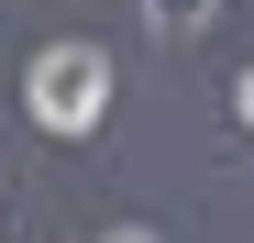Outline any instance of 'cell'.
Instances as JSON below:
<instances>
[{"instance_id":"cell-1","label":"cell","mask_w":254,"mask_h":243,"mask_svg":"<svg viewBox=\"0 0 254 243\" xmlns=\"http://www.w3.org/2000/svg\"><path fill=\"white\" fill-rule=\"evenodd\" d=\"M22 111L45 122V133H100V111H111V56L77 45V33L45 45V56L22 66Z\"/></svg>"},{"instance_id":"cell-2","label":"cell","mask_w":254,"mask_h":243,"mask_svg":"<svg viewBox=\"0 0 254 243\" xmlns=\"http://www.w3.org/2000/svg\"><path fill=\"white\" fill-rule=\"evenodd\" d=\"M144 22H155V33H199V22H210V0H144Z\"/></svg>"},{"instance_id":"cell-3","label":"cell","mask_w":254,"mask_h":243,"mask_svg":"<svg viewBox=\"0 0 254 243\" xmlns=\"http://www.w3.org/2000/svg\"><path fill=\"white\" fill-rule=\"evenodd\" d=\"M232 122H243V133H254V66H243V89H232Z\"/></svg>"},{"instance_id":"cell-4","label":"cell","mask_w":254,"mask_h":243,"mask_svg":"<svg viewBox=\"0 0 254 243\" xmlns=\"http://www.w3.org/2000/svg\"><path fill=\"white\" fill-rule=\"evenodd\" d=\"M100 243H155V232H144V221H122V232H100Z\"/></svg>"}]
</instances>
